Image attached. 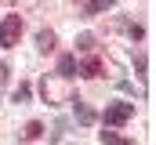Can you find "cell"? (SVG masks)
I'll return each mask as SVG.
<instances>
[{"label": "cell", "mask_w": 156, "mask_h": 145, "mask_svg": "<svg viewBox=\"0 0 156 145\" xmlns=\"http://www.w3.org/2000/svg\"><path fill=\"white\" fill-rule=\"evenodd\" d=\"M58 76H66V80L76 76V55H62L58 58Z\"/></svg>", "instance_id": "obj_3"}, {"label": "cell", "mask_w": 156, "mask_h": 145, "mask_svg": "<svg viewBox=\"0 0 156 145\" xmlns=\"http://www.w3.org/2000/svg\"><path fill=\"white\" fill-rule=\"evenodd\" d=\"M18 36H22V18L18 15H7L4 26H0V47H15Z\"/></svg>", "instance_id": "obj_2"}, {"label": "cell", "mask_w": 156, "mask_h": 145, "mask_svg": "<svg viewBox=\"0 0 156 145\" xmlns=\"http://www.w3.org/2000/svg\"><path fill=\"white\" fill-rule=\"evenodd\" d=\"M102 145H120V138H116V131H102Z\"/></svg>", "instance_id": "obj_10"}, {"label": "cell", "mask_w": 156, "mask_h": 145, "mask_svg": "<svg viewBox=\"0 0 156 145\" xmlns=\"http://www.w3.org/2000/svg\"><path fill=\"white\" fill-rule=\"evenodd\" d=\"M120 145H134V142H120Z\"/></svg>", "instance_id": "obj_13"}, {"label": "cell", "mask_w": 156, "mask_h": 145, "mask_svg": "<svg viewBox=\"0 0 156 145\" xmlns=\"http://www.w3.org/2000/svg\"><path fill=\"white\" fill-rule=\"evenodd\" d=\"M76 47H80V51H91V47H94V36H91V33L76 36Z\"/></svg>", "instance_id": "obj_9"}, {"label": "cell", "mask_w": 156, "mask_h": 145, "mask_svg": "<svg viewBox=\"0 0 156 145\" xmlns=\"http://www.w3.org/2000/svg\"><path fill=\"white\" fill-rule=\"evenodd\" d=\"M131 116H134V102H113V105H105V112H102L105 127H120V123H127Z\"/></svg>", "instance_id": "obj_1"}, {"label": "cell", "mask_w": 156, "mask_h": 145, "mask_svg": "<svg viewBox=\"0 0 156 145\" xmlns=\"http://www.w3.org/2000/svg\"><path fill=\"white\" fill-rule=\"evenodd\" d=\"M76 72H80V76H87V80H94V76L102 72V62H98V58H87V62H83Z\"/></svg>", "instance_id": "obj_4"}, {"label": "cell", "mask_w": 156, "mask_h": 145, "mask_svg": "<svg viewBox=\"0 0 156 145\" xmlns=\"http://www.w3.org/2000/svg\"><path fill=\"white\" fill-rule=\"evenodd\" d=\"M76 120L83 123V127H87V123H94V112H91V109L83 105V102H76Z\"/></svg>", "instance_id": "obj_7"}, {"label": "cell", "mask_w": 156, "mask_h": 145, "mask_svg": "<svg viewBox=\"0 0 156 145\" xmlns=\"http://www.w3.org/2000/svg\"><path fill=\"white\" fill-rule=\"evenodd\" d=\"M40 134H44V123H37V120L26 123V138H40Z\"/></svg>", "instance_id": "obj_8"}, {"label": "cell", "mask_w": 156, "mask_h": 145, "mask_svg": "<svg viewBox=\"0 0 156 145\" xmlns=\"http://www.w3.org/2000/svg\"><path fill=\"white\" fill-rule=\"evenodd\" d=\"M26 98H29V87H26V83H22V87H18V91H15V102H26Z\"/></svg>", "instance_id": "obj_11"}, {"label": "cell", "mask_w": 156, "mask_h": 145, "mask_svg": "<svg viewBox=\"0 0 156 145\" xmlns=\"http://www.w3.org/2000/svg\"><path fill=\"white\" fill-rule=\"evenodd\" d=\"M7 72H11V69H7V62H0V87L7 83Z\"/></svg>", "instance_id": "obj_12"}, {"label": "cell", "mask_w": 156, "mask_h": 145, "mask_svg": "<svg viewBox=\"0 0 156 145\" xmlns=\"http://www.w3.org/2000/svg\"><path fill=\"white\" fill-rule=\"evenodd\" d=\"M37 47L40 51H51V47H55V33H51V29H40L37 33Z\"/></svg>", "instance_id": "obj_5"}, {"label": "cell", "mask_w": 156, "mask_h": 145, "mask_svg": "<svg viewBox=\"0 0 156 145\" xmlns=\"http://www.w3.org/2000/svg\"><path fill=\"white\" fill-rule=\"evenodd\" d=\"M113 4H116V0H91V4L83 7V15H98V11H109Z\"/></svg>", "instance_id": "obj_6"}]
</instances>
